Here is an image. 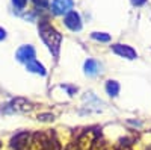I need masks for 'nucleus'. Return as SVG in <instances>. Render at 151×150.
Wrapping results in <instances>:
<instances>
[{
	"label": "nucleus",
	"mask_w": 151,
	"mask_h": 150,
	"mask_svg": "<svg viewBox=\"0 0 151 150\" xmlns=\"http://www.w3.org/2000/svg\"><path fill=\"white\" fill-rule=\"evenodd\" d=\"M40 33H41V36H42L44 43L48 46V49L58 56L59 46H60V40H62L60 33H59L55 28L50 26L47 21H41V24H40Z\"/></svg>",
	"instance_id": "obj_1"
},
{
	"label": "nucleus",
	"mask_w": 151,
	"mask_h": 150,
	"mask_svg": "<svg viewBox=\"0 0 151 150\" xmlns=\"http://www.w3.org/2000/svg\"><path fill=\"white\" fill-rule=\"evenodd\" d=\"M73 5H74L73 0H53L52 9H53V12L56 15H64V14L71 12Z\"/></svg>",
	"instance_id": "obj_2"
},
{
	"label": "nucleus",
	"mask_w": 151,
	"mask_h": 150,
	"mask_svg": "<svg viewBox=\"0 0 151 150\" xmlns=\"http://www.w3.org/2000/svg\"><path fill=\"white\" fill-rule=\"evenodd\" d=\"M112 50H113V52H115L116 55H119V56H122V58H127V59H136V58H137L136 50L132 49L130 46L113 44V46H112Z\"/></svg>",
	"instance_id": "obj_3"
},
{
	"label": "nucleus",
	"mask_w": 151,
	"mask_h": 150,
	"mask_svg": "<svg viewBox=\"0 0 151 150\" xmlns=\"http://www.w3.org/2000/svg\"><path fill=\"white\" fill-rule=\"evenodd\" d=\"M65 24L71 30H80L82 29V18L76 11H71L65 15Z\"/></svg>",
	"instance_id": "obj_4"
},
{
	"label": "nucleus",
	"mask_w": 151,
	"mask_h": 150,
	"mask_svg": "<svg viewBox=\"0 0 151 150\" xmlns=\"http://www.w3.org/2000/svg\"><path fill=\"white\" fill-rule=\"evenodd\" d=\"M17 59L21 61V62H30L35 59V49L32 46H21L18 49V52H17Z\"/></svg>",
	"instance_id": "obj_5"
},
{
	"label": "nucleus",
	"mask_w": 151,
	"mask_h": 150,
	"mask_svg": "<svg viewBox=\"0 0 151 150\" xmlns=\"http://www.w3.org/2000/svg\"><path fill=\"white\" fill-rule=\"evenodd\" d=\"M27 141H29V133L27 132H21V133L15 135L14 138L11 140V146L15 147V150H23L24 147H26Z\"/></svg>",
	"instance_id": "obj_6"
},
{
	"label": "nucleus",
	"mask_w": 151,
	"mask_h": 150,
	"mask_svg": "<svg viewBox=\"0 0 151 150\" xmlns=\"http://www.w3.org/2000/svg\"><path fill=\"white\" fill-rule=\"evenodd\" d=\"M100 68H101V65H100L95 59H88V61L85 62V73L89 74V76H94V74H97V73L100 71Z\"/></svg>",
	"instance_id": "obj_7"
},
{
	"label": "nucleus",
	"mask_w": 151,
	"mask_h": 150,
	"mask_svg": "<svg viewBox=\"0 0 151 150\" xmlns=\"http://www.w3.org/2000/svg\"><path fill=\"white\" fill-rule=\"evenodd\" d=\"M26 68L29 70V71H32V73H38V74H41V76H45V68H44V65L42 64H40L36 59H33V61H30V62H27L26 64Z\"/></svg>",
	"instance_id": "obj_8"
},
{
	"label": "nucleus",
	"mask_w": 151,
	"mask_h": 150,
	"mask_svg": "<svg viewBox=\"0 0 151 150\" xmlns=\"http://www.w3.org/2000/svg\"><path fill=\"white\" fill-rule=\"evenodd\" d=\"M106 91H107V94L112 96V97L118 96V93H119V83H118L116 80H109V82L106 83Z\"/></svg>",
	"instance_id": "obj_9"
},
{
	"label": "nucleus",
	"mask_w": 151,
	"mask_h": 150,
	"mask_svg": "<svg viewBox=\"0 0 151 150\" xmlns=\"http://www.w3.org/2000/svg\"><path fill=\"white\" fill-rule=\"evenodd\" d=\"M92 38L97 40V41H101V43H109L110 41V35L109 33H103V32H94Z\"/></svg>",
	"instance_id": "obj_10"
},
{
	"label": "nucleus",
	"mask_w": 151,
	"mask_h": 150,
	"mask_svg": "<svg viewBox=\"0 0 151 150\" xmlns=\"http://www.w3.org/2000/svg\"><path fill=\"white\" fill-rule=\"evenodd\" d=\"M12 3H14V6L17 8V9H24V6H26V3H27V0H12Z\"/></svg>",
	"instance_id": "obj_11"
},
{
	"label": "nucleus",
	"mask_w": 151,
	"mask_h": 150,
	"mask_svg": "<svg viewBox=\"0 0 151 150\" xmlns=\"http://www.w3.org/2000/svg\"><path fill=\"white\" fill-rule=\"evenodd\" d=\"M33 2H35L36 6L38 5H40V6H47V0H33Z\"/></svg>",
	"instance_id": "obj_12"
},
{
	"label": "nucleus",
	"mask_w": 151,
	"mask_h": 150,
	"mask_svg": "<svg viewBox=\"0 0 151 150\" xmlns=\"http://www.w3.org/2000/svg\"><path fill=\"white\" fill-rule=\"evenodd\" d=\"M147 2V0H132V3L134 5V6H141V5H144Z\"/></svg>",
	"instance_id": "obj_13"
},
{
	"label": "nucleus",
	"mask_w": 151,
	"mask_h": 150,
	"mask_svg": "<svg viewBox=\"0 0 151 150\" xmlns=\"http://www.w3.org/2000/svg\"><path fill=\"white\" fill-rule=\"evenodd\" d=\"M5 38H6V30L0 28V41H2V40H5Z\"/></svg>",
	"instance_id": "obj_14"
},
{
	"label": "nucleus",
	"mask_w": 151,
	"mask_h": 150,
	"mask_svg": "<svg viewBox=\"0 0 151 150\" xmlns=\"http://www.w3.org/2000/svg\"><path fill=\"white\" fill-rule=\"evenodd\" d=\"M38 118H41V120H50V118H52L53 120V115H40Z\"/></svg>",
	"instance_id": "obj_15"
},
{
	"label": "nucleus",
	"mask_w": 151,
	"mask_h": 150,
	"mask_svg": "<svg viewBox=\"0 0 151 150\" xmlns=\"http://www.w3.org/2000/svg\"><path fill=\"white\" fill-rule=\"evenodd\" d=\"M0 147H2V144H0Z\"/></svg>",
	"instance_id": "obj_16"
}]
</instances>
